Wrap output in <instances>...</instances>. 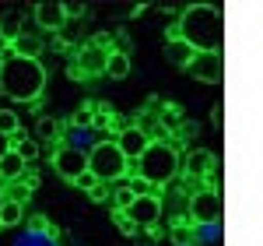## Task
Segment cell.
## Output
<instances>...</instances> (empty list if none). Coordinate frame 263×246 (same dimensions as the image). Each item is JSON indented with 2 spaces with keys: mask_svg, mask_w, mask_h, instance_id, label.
<instances>
[{
  "mask_svg": "<svg viewBox=\"0 0 263 246\" xmlns=\"http://www.w3.org/2000/svg\"><path fill=\"white\" fill-rule=\"evenodd\" d=\"M182 42H190L197 53H221L224 49V18L221 7H211V4H193L186 7L179 18V32Z\"/></svg>",
  "mask_w": 263,
  "mask_h": 246,
  "instance_id": "6da1fadb",
  "label": "cell"
},
{
  "mask_svg": "<svg viewBox=\"0 0 263 246\" xmlns=\"http://www.w3.org/2000/svg\"><path fill=\"white\" fill-rule=\"evenodd\" d=\"M0 92L7 99H14V102H39V95L46 92V67H42V60H25V57L4 53Z\"/></svg>",
  "mask_w": 263,
  "mask_h": 246,
  "instance_id": "7a4b0ae2",
  "label": "cell"
},
{
  "mask_svg": "<svg viewBox=\"0 0 263 246\" xmlns=\"http://www.w3.org/2000/svg\"><path fill=\"white\" fill-rule=\"evenodd\" d=\"M179 169H182V159H179V151H176L168 141H151V144H147V151L130 165V172L141 176L144 183H151V186L172 183Z\"/></svg>",
  "mask_w": 263,
  "mask_h": 246,
  "instance_id": "3957f363",
  "label": "cell"
},
{
  "mask_svg": "<svg viewBox=\"0 0 263 246\" xmlns=\"http://www.w3.org/2000/svg\"><path fill=\"white\" fill-rule=\"evenodd\" d=\"M88 172H91L99 183L116 186V180H126V176H130V162L120 155V148L112 141H99L88 151Z\"/></svg>",
  "mask_w": 263,
  "mask_h": 246,
  "instance_id": "277c9868",
  "label": "cell"
},
{
  "mask_svg": "<svg viewBox=\"0 0 263 246\" xmlns=\"http://www.w3.org/2000/svg\"><path fill=\"white\" fill-rule=\"evenodd\" d=\"M224 215V197L218 186H211V190H197L193 197H190V222L193 225H211V222H221Z\"/></svg>",
  "mask_w": 263,
  "mask_h": 246,
  "instance_id": "5b68a950",
  "label": "cell"
},
{
  "mask_svg": "<svg viewBox=\"0 0 263 246\" xmlns=\"http://www.w3.org/2000/svg\"><path fill=\"white\" fill-rule=\"evenodd\" d=\"M112 53V46H109V39L105 36H99V39H91V42H84L81 49H78V74H102L105 71V57Z\"/></svg>",
  "mask_w": 263,
  "mask_h": 246,
  "instance_id": "8992f818",
  "label": "cell"
},
{
  "mask_svg": "<svg viewBox=\"0 0 263 246\" xmlns=\"http://www.w3.org/2000/svg\"><path fill=\"white\" fill-rule=\"evenodd\" d=\"M116 148H120V155L126 162H137L144 151H147V144H151V134H147V127H137V123H130V127H123L120 134H116Z\"/></svg>",
  "mask_w": 263,
  "mask_h": 246,
  "instance_id": "52a82bcc",
  "label": "cell"
},
{
  "mask_svg": "<svg viewBox=\"0 0 263 246\" xmlns=\"http://www.w3.org/2000/svg\"><path fill=\"white\" fill-rule=\"evenodd\" d=\"M126 215H130V222L141 229H155L162 222V197L158 194H151V197H134V204L126 207Z\"/></svg>",
  "mask_w": 263,
  "mask_h": 246,
  "instance_id": "ba28073f",
  "label": "cell"
},
{
  "mask_svg": "<svg viewBox=\"0 0 263 246\" xmlns=\"http://www.w3.org/2000/svg\"><path fill=\"white\" fill-rule=\"evenodd\" d=\"M53 169H57V176H60V180L74 183L81 172H88V155H81V151H74V148L60 144V148L53 151Z\"/></svg>",
  "mask_w": 263,
  "mask_h": 246,
  "instance_id": "9c48e42d",
  "label": "cell"
},
{
  "mask_svg": "<svg viewBox=\"0 0 263 246\" xmlns=\"http://www.w3.org/2000/svg\"><path fill=\"white\" fill-rule=\"evenodd\" d=\"M193 81H203V84H218L224 78V57L221 53H197L193 63L186 67Z\"/></svg>",
  "mask_w": 263,
  "mask_h": 246,
  "instance_id": "30bf717a",
  "label": "cell"
},
{
  "mask_svg": "<svg viewBox=\"0 0 263 246\" xmlns=\"http://www.w3.org/2000/svg\"><path fill=\"white\" fill-rule=\"evenodd\" d=\"M218 165H221V162H218V155H214V151L193 148V151H186V159H182V172H186L190 180H203V176H211Z\"/></svg>",
  "mask_w": 263,
  "mask_h": 246,
  "instance_id": "8fae6325",
  "label": "cell"
},
{
  "mask_svg": "<svg viewBox=\"0 0 263 246\" xmlns=\"http://www.w3.org/2000/svg\"><path fill=\"white\" fill-rule=\"evenodd\" d=\"M35 25H39L42 32H63V25H67V7L57 4V0L39 4V7H35Z\"/></svg>",
  "mask_w": 263,
  "mask_h": 246,
  "instance_id": "7c38bea8",
  "label": "cell"
},
{
  "mask_svg": "<svg viewBox=\"0 0 263 246\" xmlns=\"http://www.w3.org/2000/svg\"><path fill=\"white\" fill-rule=\"evenodd\" d=\"M165 57H168V63H172V67H182V71H186V67L193 63V57H197V49H193L190 42H182L179 36H176V32L168 28V42H165Z\"/></svg>",
  "mask_w": 263,
  "mask_h": 246,
  "instance_id": "4fadbf2b",
  "label": "cell"
},
{
  "mask_svg": "<svg viewBox=\"0 0 263 246\" xmlns=\"http://www.w3.org/2000/svg\"><path fill=\"white\" fill-rule=\"evenodd\" d=\"M11 151H14V155H18L21 162H25L28 169H32V165L39 162V155H42V144L35 141V137H28L25 130H18V134L11 137Z\"/></svg>",
  "mask_w": 263,
  "mask_h": 246,
  "instance_id": "5bb4252c",
  "label": "cell"
},
{
  "mask_svg": "<svg viewBox=\"0 0 263 246\" xmlns=\"http://www.w3.org/2000/svg\"><path fill=\"white\" fill-rule=\"evenodd\" d=\"M11 57H25V60H39L42 53V39L39 36H32V32H21L18 39L11 42V49H7Z\"/></svg>",
  "mask_w": 263,
  "mask_h": 246,
  "instance_id": "9a60e30c",
  "label": "cell"
},
{
  "mask_svg": "<svg viewBox=\"0 0 263 246\" xmlns=\"http://www.w3.org/2000/svg\"><path fill=\"white\" fill-rule=\"evenodd\" d=\"M25 169H28V165L21 162L14 151H7V155L0 159V180H4V183H18L21 176H25Z\"/></svg>",
  "mask_w": 263,
  "mask_h": 246,
  "instance_id": "2e32d148",
  "label": "cell"
},
{
  "mask_svg": "<svg viewBox=\"0 0 263 246\" xmlns=\"http://www.w3.org/2000/svg\"><path fill=\"white\" fill-rule=\"evenodd\" d=\"M102 74H105V78H112V81H123V78L130 74V57L112 49V53L105 57V71H102Z\"/></svg>",
  "mask_w": 263,
  "mask_h": 246,
  "instance_id": "e0dca14e",
  "label": "cell"
},
{
  "mask_svg": "<svg viewBox=\"0 0 263 246\" xmlns=\"http://www.w3.org/2000/svg\"><path fill=\"white\" fill-rule=\"evenodd\" d=\"M63 144H67V148H74V151H81V155H88L99 141L91 137V130H78V127H70V130H67V137H63Z\"/></svg>",
  "mask_w": 263,
  "mask_h": 246,
  "instance_id": "ac0fdd59",
  "label": "cell"
},
{
  "mask_svg": "<svg viewBox=\"0 0 263 246\" xmlns=\"http://www.w3.org/2000/svg\"><path fill=\"white\" fill-rule=\"evenodd\" d=\"M35 141H39V144H57V141H60V120H53V116H39V123H35Z\"/></svg>",
  "mask_w": 263,
  "mask_h": 246,
  "instance_id": "d6986e66",
  "label": "cell"
},
{
  "mask_svg": "<svg viewBox=\"0 0 263 246\" xmlns=\"http://www.w3.org/2000/svg\"><path fill=\"white\" fill-rule=\"evenodd\" d=\"M168 239L179 246H197V225L190 222V218H182V222H172V232H168Z\"/></svg>",
  "mask_w": 263,
  "mask_h": 246,
  "instance_id": "ffe728a7",
  "label": "cell"
},
{
  "mask_svg": "<svg viewBox=\"0 0 263 246\" xmlns=\"http://www.w3.org/2000/svg\"><path fill=\"white\" fill-rule=\"evenodd\" d=\"M21 32H25V28H21V18H18V14H4V18H0V39L7 42V46L18 39Z\"/></svg>",
  "mask_w": 263,
  "mask_h": 246,
  "instance_id": "44dd1931",
  "label": "cell"
},
{
  "mask_svg": "<svg viewBox=\"0 0 263 246\" xmlns=\"http://www.w3.org/2000/svg\"><path fill=\"white\" fill-rule=\"evenodd\" d=\"M109 197H112V211H126V207L134 204V190H130L126 183L112 186V190H109Z\"/></svg>",
  "mask_w": 263,
  "mask_h": 246,
  "instance_id": "7402d4cb",
  "label": "cell"
},
{
  "mask_svg": "<svg viewBox=\"0 0 263 246\" xmlns=\"http://www.w3.org/2000/svg\"><path fill=\"white\" fill-rule=\"evenodd\" d=\"M18 130H21L18 113H14V109H0V134H4V137L11 141V137H14Z\"/></svg>",
  "mask_w": 263,
  "mask_h": 246,
  "instance_id": "603a6c76",
  "label": "cell"
},
{
  "mask_svg": "<svg viewBox=\"0 0 263 246\" xmlns=\"http://www.w3.org/2000/svg\"><path fill=\"white\" fill-rule=\"evenodd\" d=\"M70 127H78V130H91V127H95V109H91V106H81V109H74V116H70Z\"/></svg>",
  "mask_w": 263,
  "mask_h": 246,
  "instance_id": "cb8c5ba5",
  "label": "cell"
},
{
  "mask_svg": "<svg viewBox=\"0 0 263 246\" xmlns=\"http://www.w3.org/2000/svg\"><path fill=\"white\" fill-rule=\"evenodd\" d=\"M218 239H221V222L197 225V246H200V243H218Z\"/></svg>",
  "mask_w": 263,
  "mask_h": 246,
  "instance_id": "d4e9b609",
  "label": "cell"
},
{
  "mask_svg": "<svg viewBox=\"0 0 263 246\" xmlns=\"http://www.w3.org/2000/svg\"><path fill=\"white\" fill-rule=\"evenodd\" d=\"M112 222H116V229H120L123 236H130V239H134V236H141V229L130 222V215H126V211H112Z\"/></svg>",
  "mask_w": 263,
  "mask_h": 246,
  "instance_id": "484cf974",
  "label": "cell"
},
{
  "mask_svg": "<svg viewBox=\"0 0 263 246\" xmlns=\"http://www.w3.org/2000/svg\"><path fill=\"white\" fill-rule=\"evenodd\" d=\"M74 186H78V190H84V194H91V190H95V186H99V180H95V176H91V172H81V176H78V180H74Z\"/></svg>",
  "mask_w": 263,
  "mask_h": 246,
  "instance_id": "4316f807",
  "label": "cell"
},
{
  "mask_svg": "<svg viewBox=\"0 0 263 246\" xmlns=\"http://www.w3.org/2000/svg\"><path fill=\"white\" fill-rule=\"evenodd\" d=\"M18 246H53V239H49V236H35V232H28Z\"/></svg>",
  "mask_w": 263,
  "mask_h": 246,
  "instance_id": "83f0119b",
  "label": "cell"
},
{
  "mask_svg": "<svg viewBox=\"0 0 263 246\" xmlns=\"http://www.w3.org/2000/svg\"><path fill=\"white\" fill-rule=\"evenodd\" d=\"M179 106H165V123H179Z\"/></svg>",
  "mask_w": 263,
  "mask_h": 246,
  "instance_id": "f1b7e54d",
  "label": "cell"
},
{
  "mask_svg": "<svg viewBox=\"0 0 263 246\" xmlns=\"http://www.w3.org/2000/svg\"><path fill=\"white\" fill-rule=\"evenodd\" d=\"M88 197H91V201H105V197H109V186H105V183H99L95 190H91V194H88Z\"/></svg>",
  "mask_w": 263,
  "mask_h": 246,
  "instance_id": "f546056e",
  "label": "cell"
},
{
  "mask_svg": "<svg viewBox=\"0 0 263 246\" xmlns=\"http://www.w3.org/2000/svg\"><path fill=\"white\" fill-rule=\"evenodd\" d=\"M7 151H11V141H7V137H4V134H0V159H4V155H7Z\"/></svg>",
  "mask_w": 263,
  "mask_h": 246,
  "instance_id": "4dcf8cb0",
  "label": "cell"
},
{
  "mask_svg": "<svg viewBox=\"0 0 263 246\" xmlns=\"http://www.w3.org/2000/svg\"><path fill=\"white\" fill-rule=\"evenodd\" d=\"M211 120L218 123V127H221V120H224V113H221V106H214V113H211Z\"/></svg>",
  "mask_w": 263,
  "mask_h": 246,
  "instance_id": "1f68e13d",
  "label": "cell"
},
{
  "mask_svg": "<svg viewBox=\"0 0 263 246\" xmlns=\"http://www.w3.org/2000/svg\"><path fill=\"white\" fill-rule=\"evenodd\" d=\"M0 63H4V53H0Z\"/></svg>",
  "mask_w": 263,
  "mask_h": 246,
  "instance_id": "d6a6232c",
  "label": "cell"
}]
</instances>
